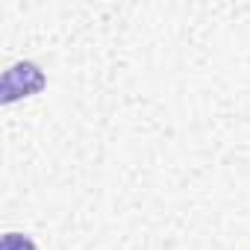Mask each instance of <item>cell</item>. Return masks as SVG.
Listing matches in <instances>:
<instances>
[{
  "instance_id": "cell-1",
  "label": "cell",
  "mask_w": 250,
  "mask_h": 250,
  "mask_svg": "<svg viewBox=\"0 0 250 250\" xmlns=\"http://www.w3.org/2000/svg\"><path fill=\"white\" fill-rule=\"evenodd\" d=\"M44 85H47V77H44V71L36 62H15L3 74V83H0V100L15 103L18 97L39 94Z\"/></svg>"
},
{
  "instance_id": "cell-2",
  "label": "cell",
  "mask_w": 250,
  "mask_h": 250,
  "mask_svg": "<svg viewBox=\"0 0 250 250\" xmlns=\"http://www.w3.org/2000/svg\"><path fill=\"white\" fill-rule=\"evenodd\" d=\"M0 250H39V247L27 232H6L0 241Z\"/></svg>"
}]
</instances>
